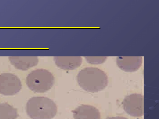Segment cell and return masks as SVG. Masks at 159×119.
<instances>
[{
    "mask_svg": "<svg viewBox=\"0 0 159 119\" xmlns=\"http://www.w3.org/2000/svg\"><path fill=\"white\" fill-rule=\"evenodd\" d=\"M118 66L122 70L127 72L137 71L142 63L141 57H118L116 59Z\"/></svg>",
    "mask_w": 159,
    "mask_h": 119,
    "instance_id": "52a82bcc",
    "label": "cell"
},
{
    "mask_svg": "<svg viewBox=\"0 0 159 119\" xmlns=\"http://www.w3.org/2000/svg\"><path fill=\"white\" fill-rule=\"evenodd\" d=\"M72 112L74 119H101L99 110L92 105L82 104Z\"/></svg>",
    "mask_w": 159,
    "mask_h": 119,
    "instance_id": "8992f818",
    "label": "cell"
},
{
    "mask_svg": "<svg viewBox=\"0 0 159 119\" xmlns=\"http://www.w3.org/2000/svg\"><path fill=\"white\" fill-rule=\"evenodd\" d=\"M54 60L58 67L66 70L78 68L82 62V59L80 57H55Z\"/></svg>",
    "mask_w": 159,
    "mask_h": 119,
    "instance_id": "ba28073f",
    "label": "cell"
},
{
    "mask_svg": "<svg viewBox=\"0 0 159 119\" xmlns=\"http://www.w3.org/2000/svg\"><path fill=\"white\" fill-rule=\"evenodd\" d=\"M11 64L16 69L25 71L36 65L39 61L36 57H9Z\"/></svg>",
    "mask_w": 159,
    "mask_h": 119,
    "instance_id": "9c48e42d",
    "label": "cell"
},
{
    "mask_svg": "<svg viewBox=\"0 0 159 119\" xmlns=\"http://www.w3.org/2000/svg\"><path fill=\"white\" fill-rule=\"evenodd\" d=\"M106 57H86L87 61L91 64H98L103 63L106 59Z\"/></svg>",
    "mask_w": 159,
    "mask_h": 119,
    "instance_id": "8fae6325",
    "label": "cell"
},
{
    "mask_svg": "<svg viewBox=\"0 0 159 119\" xmlns=\"http://www.w3.org/2000/svg\"><path fill=\"white\" fill-rule=\"evenodd\" d=\"M80 86L86 91L94 93L104 89L108 80L106 73L97 68L87 67L80 71L77 76Z\"/></svg>",
    "mask_w": 159,
    "mask_h": 119,
    "instance_id": "6da1fadb",
    "label": "cell"
},
{
    "mask_svg": "<svg viewBox=\"0 0 159 119\" xmlns=\"http://www.w3.org/2000/svg\"><path fill=\"white\" fill-rule=\"evenodd\" d=\"M22 85L19 78L11 73L0 74V93L5 95H13L21 89Z\"/></svg>",
    "mask_w": 159,
    "mask_h": 119,
    "instance_id": "5b68a950",
    "label": "cell"
},
{
    "mask_svg": "<svg viewBox=\"0 0 159 119\" xmlns=\"http://www.w3.org/2000/svg\"><path fill=\"white\" fill-rule=\"evenodd\" d=\"M125 112L135 117L142 116L143 114V97L139 94L134 93L126 96L122 103Z\"/></svg>",
    "mask_w": 159,
    "mask_h": 119,
    "instance_id": "277c9868",
    "label": "cell"
},
{
    "mask_svg": "<svg viewBox=\"0 0 159 119\" xmlns=\"http://www.w3.org/2000/svg\"><path fill=\"white\" fill-rule=\"evenodd\" d=\"M27 115L32 119H52L56 115L57 108L50 99L43 96L30 98L26 106Z\"/></svg>",
    "mask_w": 159,
    "mask_h": 119,
    "instance_id": "7a4b0ae2",
    "label": "cell"
},
{
    "mask_svg": "<svg viewBox=\"0 0 159 119\" xmlns=\"http://www.w3.org/2000/svg\"><path fill=\"white\" fill-rule=\"evenodd\" d=\"M18 116L16 108L6 103L0 104V119H16Z\"/></svg>",
    "mask_w": 159,
    "mask_h": 119,
    "instance_id": "30bf717a",
    "label": "cell"
},
{
    "mask_svg": "<svg viewBox=\"0 0 159 119\" xmlns=\"http://www.w3.org/2000/svg\"><path fill=\"white\" fill-rule=\"evenodd\" d=\"M55 78L48 71L38 69L31 72L26 77V84L32 91L43 93L50 89L53 85Z\"/></svg>",
    "mask_w": 159,
    "mask_h": 119,
    "instance_id": "3957f363",
    "label": "cell"
},
{
    "mask_svg": "<svg viewBox=\"0 0 159 119\" xmlns=\"http://www.w3.org/2000/svg\"><path fill=\"white\" fill-rule=\"evenodd\" d=\"M106 119H129L120 116L113 117H108Z\"/></svg>",
    "mask_w": 159,
    "mask_h": 119,
    "instance_id": "7c38bea8",
    "label": "cell"
}]
</instances>
